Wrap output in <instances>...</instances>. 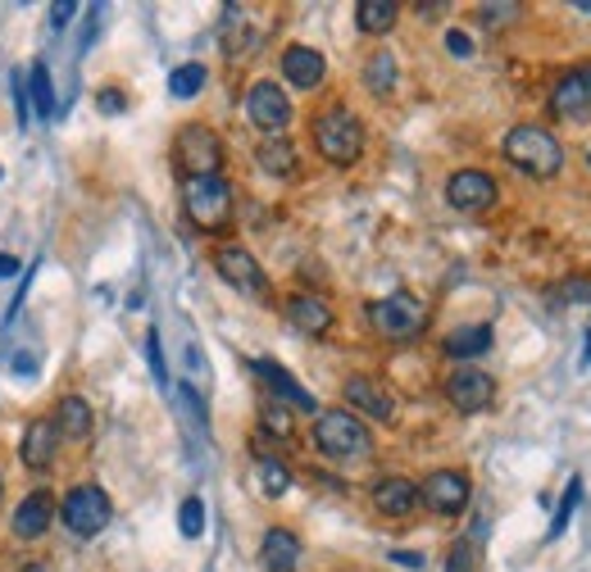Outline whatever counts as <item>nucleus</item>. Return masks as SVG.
I'll use <instances>...</instances> for the list:
<instances>
[{
  "label": "nucleus",
  "instance_id": "bb28decb",
  "mask_svg": "<svg viewBox=\"0 0 591 572\" xmlns=\"http://www.w3.org/2000/svg\"><path fill=\"white\" fill-rule=\"evenodd\" d=\"M28 105L37 110V119H56V87H50V73L41 60L28 73Z\"/></svg>",
  "mask_w": 591,
  "mask_h": 572
},
{
  "label": "nucleus",
  "instance_id": "5701e85b",
  "mask_svg": "<svg viewBox=\"0 0 591 572\" xmlns=\"http://www.w3.org/2000/svg\"><path fill=\"white\" fill-rule=\"evenodd\" d=\"M396 18H401V5H396V0H359V5H355V23H359V33H369V37L392 33V28H396Z\"/></svg>",
  "mask_w": 591,
  "mask_h": 572
},
{
  "label": "nucleus",
  "instance_id": "4c0bfd02",
  "mask_svg": "<svg viewBox=\"0 0 591 572\" xmlns=\"http://www.w3.org/2000/svg\"><path fill=\"white\" fill-rule=\"evenodd\" d=\"M446 50H451L455 60H469V55H473V41H469V33L451 28V33H446Z\"/></svg>",
  "mask_w": 591,
  "mask_h": 572
},
{
  "label": "nucleus",
  "instance_id": "7ed1b4c3",
  "mask_svg": "<svg viewBox=\"0 0 591 572\" xmlns=\"http://www.w3.org/2000/svg\"><path fill=\"white\" fill-rule=\"evenodd\" d=\"M310 133H315V150L332 169H350L359 160V150H365V123L346 105H328L323 114H315Z\"/></svg>",
  "mask_w": 591,
  "mask_h": 572
},
{
  "label": "nucleus",
  "instance_id": "b1692460",
  "mask_svg": "<svg viewBox=\"0 0 591 572\" xmlns=\"http://www.w3.org/2000/svg\"><path fill=\"white\" fill-rule=\"evenodd\" d=\"M396 83H401V69H396L392 50H378V55L365 60V87H369V96L387 100V96L396 91Z\"/></svg>",
  "mask_w": 591,
  "mask_h": 572
},
{
  "label": "nucleus",
  "instance_id": "e433bc0d",
  "mask_svg": "<svg viewBox=\"0 0 591 572\" xmlns=\"http://www.w3.org/2000/svg\"><path fill=\"white\" fill-rule=\"evenodd\" d=\"M96 105H100V114H123L127 110V96L119 87H100L96 91Z\"/></svg>",
  "mask_w": 591,
  "mask_h": 572
},
{
  "label": "nucleus",
  "instance_id": "c03bdc74",
  "mask_svg": "<svg viewBox=\"0 0 591 572\" xmlns=\"http://www.w3.org/2000/svg\"><path fill=\"white\" fill-rule=\"evenodd\" d=\"M578 10H582V14H591V0H582V5H578Z\"/></svg>",
  "mask_w": 591,
  "mask_h": 572
},
{
  "label": "nucleus",
  "instance_id": "37998d69",
  "mask_svg": "<svg viewBox=\"0 0 591 572\" xmlns=\"http://www.w3.org/2000/svg\"><path fill=\"white\" fill-rule=\"evenodd\" d=\"M23 572H50L46 563H28V568H23Z\"/></svg>",
  "mask_w": 591,
  "mask_h": 572
},
{
  "label": "nucleus",
  "instance_id": "1a4fd4ad",
  "mask_svg": "<svg viewBox=\"0 0 591 572\" xmlns=\"http://www.w3.org/2000/svg\"><path fill=\"white\" fill-rule=\"evenodd\" d=\"M214 269H219V277L233 286V291H242V296H250V300H264L269 296V277H264V269H260V259H255L250 250H242V246H219L214 250Z\"/></svg>",
  "mask_w": 591,
  "mask_h": 572
},
{
  "label": "nucleus",
  "instance_id": "6e6552de",
  "mask_svg": "<svg viewBox=\"0 0 591 572\" xmlns=\"http://www.w3.org/2000/svg\"><path fill=\"white\" fill-rule=\"evenodd\" d=\"M469 500H473V482L465 473H455V468H436V473H428L419 482V505H428L432 513H442V518L465 513Z\"/></svg>",
  "mask_w": 591,
  "mask_h": 572
},
{
  "label": "nucleus",
  "instance_id": "f3484780",
  "mask_svg": "<svg viewBox=\"0 0 591 572\" xmlns=\"http://www.w3.org/2000/svg\"><path fill=\"white\" fill-rule=\"evenodd\" d=\"M373 509L382 518H409L419 509V486L409 477H382L373 482Z\"/></svg>",
  "mask_w": 591,
  "mask_h": 572
},
{
  "label": "nucleus",
  "instance_id": "20e7f679",
  "mask_svg": "<svg viewBox=\"0 0 591 572\" xmlns=\"http://www.w3.org/2000/svg\"><path fill=\"white\" fill-rule=\"evenodd\" d=\"M183 210L200 232H223L233 223V187L227 177H183Z\"/></svg>",
  "mask_w": 591,
  "mask_h": 572
},
{
  "label": "nucleus",
  "instance_id": "9d476101",
  "mask_svg": "<svg viewBox=\"0 0 591 572\" xmlns=\"http://www.w3.org/2000/svg\"><path fill=\"white\" fill-rule=\"evenodd\" d=\"M496 177L482 169H459L446 177V204L459 214H487L496 204Z\"/></svg>",
  "mask_w": 591,
  "mask_h": 572
},
{
  "label": "nucleus",
  "instance_id": "72a5a7b5",
  "mask_svg": "<svg viewBox=\"0 0 591 572\" xmlns=\"http://www.w3.org/2000/svg\"><path fill=\"white\" fill-rule=\"evenodd\" d=\"M146 359H150V373H156L160 386H169V369H164V355H160V332L150 327L146 332Z\"/></svg>",
  "mask_w": 591,
  "mask_h": 572
},
{
  "label": "nucleus",
  "instance_id": "58836bf2",
  "mask_svg": "<svg viewBox=\"0 0 591 572\" xmlns=\"http://www.w3.org/2000/svg\"><path fill=\"white\" fill-rule=\"evenodd\" d=\"M78 14V5H69V0H60L56 10H50V23H56V28H69V18Z\"/></svg>",
  "mask_w": 591,
  "mask_h": 572
},
{
  "label": "nucleus",
  "instance_id": "473e14b6",
  "mask_svg": "<svg viewBox=\"0 0 591 572\" xmlns=\"http://www.w3.org/2000/svg\"><path fill=\"white\" fill-rule=\"evenodd\" d=\"M519 14H524V5H514V0L509 5H478V18L487 23V28H505V23L519 18Z\"/></svg>",
  "mask_w": 591,
  "mask_h": 572
},
{
  "label": "nucleus",
  "instance_id": "4be33fe9",
  "mask_svg": "<svg viewBox=\"0 0 591 572\" xmlns=\"http://www.w3.org/2000/svg\"><path fill=\"white\" fill-rule=\"evenodd\" d=\"M492 341H496L492 327H487V323H469V327H455L446 341H442V350L451 359H478V355L492 350Z\"/></svg>",
  "mask_w": 591,
  "mask_h": 572
},
{
  "label": "nucleus",
  "instance_id": "39448f33",
  "mask_svg": "<svg viewBox=\"0 0 591 572\" xmlns=\"http://www.w3.org/2000/svg\"><path fill=\"white\" fill-rule=\"evenodd\" d=\"M173 164L183 169V177H214L223 169V141L205 123L177 127L173 137Z\"/></svg>",
  "mask_w": 591,
  "mask_h": 572
},
{
  "label": "nucleus",
  "instance_id": "dca6fc26",
  "mask_svg": "<svg viewBox=\"0 0 591 572\" xmlns=\"http://www.w3.org/2000/svg\"><path fill=\"white\" fill-rule=\"evenodd\" d=\"M282 77L300 91H315L323 77H328V60L319 55L315 46H287L282 50Z\"/></svg>",
  "mask_w": 591,
  "mask_h": 572
},
{
  "label": "nucleus",
  "instance_id": "a211bd4d",
  "mask_svg": "<svg viewBox=\"0 0 591 572\" xmlns=\"http://www.w3.org/2000/svg\"><path fill=\"white\" fill-rule=\"evenodd\" d=\"M56 450H60V427L50 419H33L28 432H23V463H28L33 473H46V468L56 463Z\"/></svg>",
  "mask_w": 591,
  "mask_h": 572
},
{
  "label": "nucleus",
  "instance_id": "a19ab883",
  "mask_svg": "<svg viewBox=\"0 0 591 572\" xmlns=\"http://www.w3.org/2000/svg\"><path fill=\"white\" fill-rule=\"evenodd\" d=\"M10 369H14V373H23V377H33V373H37V363H33L28 355H14V363H10Z\"/></svg>",
  "mask_w": 591,
  "mask_h": 572
},
{
  "label": "nucleus",
  "instance_id": "393cba45",
  "mask_svg": "<svg viewBox=\"0 0 591 572\" xmlns=\"http://www.w3.org/2000/svg\"><path fill=\"white\" fill-rule=\"evenodd\" d=\"M91 423H96V413H91V405H87L83 396H64V400H60V413H56L60 436L83 440V436H91Z\"/></svg>",
  "mask_w": 591,
  "mask_h": 572
},
{
  "label": "nucleus",
  "instance_id": "f257e3e1",
  "mask_svg": "<svg viewBox=\"0 0 591 572\" xmlns=\"http://www.w3.org/2000/svg\"><path fill=\"white\" fill-rule=\"evenodd\" d=\"M501 154H505V160L519 169V173L542 177V182L564 169V146H559V137L551 133V127H542V123L509 127L505 141H501Z\"/></svg>",
  "mask_w": 591,
  "mask_h": 572
},
{
  "label": "nucleus",
  "instance_id": "9b49d317",
  "mask_svg": "<svg viewBox=\"0 0 591 572\" xmlns=\"http://www.w3.org/2000/svg\"><path fill=\"white\" fill-rule=\"evenodd\" d=\"M246 119L260 127V133L282 137V133H287V123H292V100H287V91H282L278 83H255V87L246 91Z\"/></svg>",
  "mask_w": 591,
  "mask_h": 572
},
{
  "label": "nucleus",
  "instance_id": "f8f14e48",
  "mask_svg": "<svg viewBox=\"0 0 591 572\" xmlns=\"http://www.w3.org/2000/svg\"><path fill=\"white\" fill-rule=\"evenodd\" d=\"M551 114L555 119H587L591 114V64L569 69L551 91Z\"/></svg>",
  "mask_w": 591,
  "mask_h": 572
},
{
  "label": "nucleus",
  "instance_id": "7c9ffc66",
  "mask_svg": "<svg viewBox=\"0 0 591 572\" xmlns=\"http://www.w3.org/2000/svg\"><path fill=\"white\" fill-rule=\"evenodd\" d=\"M177 527H183V536H187V540H196V536L205 532V505H200L196 496H187V500H183V509H177Z\"/></svg>",
  "mask_w": 591,
  "mask_h": 572
},
{
  "label": "nucleus",
  "instance_id": "a18cd8bd",
  "mask_svg": "<svg viewBox=\"0 0 591 572\" xmlns=\"http://www.w3.org/2000/svg\"><path fill=\"white\" fill-rule=\"evenodd\" d=\"M587 359H591V332H587Z\"/></svg>",
  "mask_w": 591,
  "mask_h": 572
},
{
  "label": "nucleus",
  "instance_id": "c9c22d12",
  "mask_svg": "<svg viewBox=\"0 0 591 572\" xmlns=\"http://www.w3.org/2000/svg\"><path fill=\"white\" fill-rule=\"evenodd\" d=\"M10 91H14V114H19V127H28V83H23V73L14 69V77H10Z\"/></svg>",
  "mask_w": 591,
  "mask_h": 572
},
{
  "label": "nucleus",
  "instance_id": "aec40b11",
  "mask_svg": "<svg viewBox=\"0 0 591 572\" xmlns=\"http://www.w3.org/2000/svg\"><path fill=\"white\" fill-rule=\"evenodd\" d=\"M260 563L269 572H296V563H300V536L287 532V527H269L264 545H260Z\"/></svg>",
  "mask_w": 591,
  "mask_h": 572
},
{
  "label": "nucleus",
  "instance_id": "cd10ccee",
  "mask_svg": "<svg viewBox=\"0 0 591 572\" xmlns=\"http://www.w3.org/2000/svg\"><path fill=\"white\" fill-rule=\"evenodd\" d=\"M578 500H582V477H569V486H564V496H559V509H555V518H551L546 540H559L564 532H569V518H574Z\"/></svg>",
  "mask_w": 591,
  "mask_h": 572
},
{
  "label": "nucleus",
  "instance_id": "f704fd0d",
  "mask_svg": "<svg viewBox=\"0 0 591 572\" xmlns=\"http://www.w3.org/2000/svg\"><path fill=\"white\" fill-rule=\"evenodd\" d=\"M264 432H273V436H292V413L282 409V405H264Z\"/></svg>",
  "mask_w": 591,
  "mask_h": 572
},
{
  "label": "nucleus",
  "instance_id": "423d86ee",
  "mask_svg": "<svg viewBox=\"0 0 591 572\" xmlns=\"http://www.w3.org/2000/svg\"><path fill=\"white\" fill-rule=\"evenodd\" d=\"M369 323H373L378 336H387V341H415V336L428 327V309L409 291H396L387 300L369 304Z\"/></svg>",
  "mask_w": 591,
  "mask_h": 572
},
{
  "label": "nucleus",
  "instance_id": "79ce46f5",
  "mask_svg": "<svg viewBox=\"0 0 591 572\" xmlns=\"http://www.w3.org/2000/svg\"><path fill=\"white\" fill-rule=\"evenodd\" d=\"M19 273V259L14 254H0V277H14Z\"/></svg>",
  "mask_w": 591,
  "mask_h": 572
},
{
  "label": "nucleus",
  "instance_id": "f03ea898",
  "mask_svg": "<svg viewBox=\"0 0 591 572\" xmlns=\"http://www.w3.org/2000/svg\"><path fill=\"white\" fill-rule=\"evenodd\" d=\"M315 446L337 463H365L373 459V432L350 409H323L315 419Z\"/></svg>",
  "mask_w": 591,
  "mask_h": 572
},
{
  "label": "nucleus",
  "instance_id": "c756f323",
  "mask_svg": "<svg viewBox=\"0 0 591 572\" xmlns=\"http://www.w3.org/2000/svg\"><path fill=\"white\" fill-rule=\"evenodd\" d=\"M260 482H264V496L269 500H282V496H287V486H292L287 463L273 459V455H260Z\"/></svg>",
  "mask_w": 591,
  "mask_h": 572
},
{
  "label": "nucleus",
  "instance_id": "2eb2a0df",
  "mask_svg": "<svg viewBox=\"0 0 591 572\" xmlns=\"http://www.w3.org/2000/svg\"><path fill=\"white\" fill-rule=\"evenodd\" d=\"M342 391H346L350 413H365V419H373V423H392L396 405H392V396L382 391V386H378L373 377H346Z\"/></svg>",
  "mask_w": 591,
  "mask_h": 572
},
{
  "label": "nucleus",
  "instance_id": "0eeeda50",
  "mask_svg": "<svg viewBox=\"0 0 591 572\" xmlns=\"http://www.w3.org/2000/svg\"><path fill=\"white\" fill-rule=\"evenodd\" d=\"M110 518H114V505H110V496L100 486H73L64 496V527L73 536L91 540V536H100L110 527Z\"/></svg>",
  "mask_w": 591,
  "mask_h": 572
},
{
  "label": "nucleus",
  "instance_id": "ddd939ff",
  "mask_svg": "<svg viewBox=\"0 0 591 572\" xmlns=\"http://www.w3.org/2000/svg\"><path fill=\"white\" fill-rule=\"evenodd\" d=\"M446 400L459 409V413H482L487 405L496 400V382L478 373V369H455L446 377Z\"/></svg>",
  "mask_w": 591,
  "mask_h": 572
},
{
  "label": "nucleus",
  "instance_id": "ea45409f",
  "mask_svg": "<svg viewBox=\"0 0 591 572\" xmlns=\"http://www.w3.org/2000/svg\"><path fill=\"white\" fill-rule=\"evenodd\" d=\"M392 563H401V568H409V572H419V568H423V555H415V550H392Z\"/></svg>",
  "mask_w": 591,
  "mask_h": 572
},
{
  "label": "nucleus",
  "instance_id": "c85d7f7f",
  "mask_svg": "<svg viewBox=\"0 0 591 572\" xmlns=\"http://www.w3.org/2000/svg\"><path fill=\"white\" fill-rule=\"evenodd\" d=\"M200 87H205V64H183V69L169 73V96L173 100H192V96H200Z\"/></svg>",
  "mask_w": 591,
  "mask_h": 572
},
{
  "label": "nucleus",
  "instance_id": "2f4dec72",
  "mask_svg": "<svg viewBox=\"0 0 591 572\" xmlns=\"http://www.w3.org/2000/svg\"><path fill=\"white\" fill-rule=\"evenodd\" d=\"M478 568V545L465 536V540H455L451 545V555H446V572H473Z\"/></svg>",
  "mask_w": 591,
  "mask_h": 572
},
{
  "label": "nucleus",
  "instance_id": "6ab92c4d",
  "mask_svg": "<svg viewBox=\"0 0 591 572\" xmlns=\"http://www.w3.org/2000/svg\"><path fill=\"white\" fill-rule=\"evenodd\" d=\"M10 527L19 540H41L50 532V490H33V496L14 509Z\"/></svg>",
  "mask_w": 591,
  "mask_h": 572
},
{
  "label": "nucleus",
  "instance_id": "412c9836",
  "mask_svg": "<svg viewBox=\"0 0 591 572\" xmlns=\"http://www.w3.org/2000/svg\"><path fill=\"white\" fill-rule=\"evenodd\" d=\"M287 319H292V327H300L305 336H323V332L332 327V309H328V300L300 291V296L287 300Z\"/></svg>",
  "mask_w": 591,
  "mask_h": 572
},
{
  "label": "nucleus",
  "instance_id": "a878e982",
  "mask_svg": "<svg viewBox=\"0 0 591 572\" xmlns=\"http://www.w3.org/2000/svg\"><path fill=\"white\" fill-rule=\"evenodd\" d=\"M255 160H260V169L273 173V177H292L296 173V146L287 137H269L260 150H255Z\"/></svg>",
  "mask_w": 591,
  "mask_h": 572
},
{
  "label": "nucleus",
  "instance_id": "4468645a",
  "mask_svg": "<svg viewBox=\"0 0 591 572\" xmlns=\"http://www.w3.org/2000/svg\"><path fill=\"white\" fill-rule=\"evenodd\" d=\"M250 373H260L264 382H269V391L278 396V400H287L292 409H300V413H319V400L305 391V386L282 369V363H273V359H250Z\"/></svg>",
  "mask_w": 591,
  "mask_h": 572
}]
</instances>
